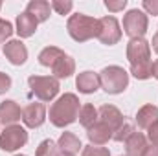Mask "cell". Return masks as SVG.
Segmentation results:
<instances>
[{
	"label": "cell",
	"mask_w": 158,
	"mask_h": 156,
	"mask_svg": "<svg viewBox=\"0 0 158 156\" xmlns=\"http://www.w3.org/2000/svg\"><path fill=\"white\" fill-rule=\"evenodd\" d=\"M99 83L109 94H121L129 84V74L121 66H107L99 74Z\"/></svg>",
	"instance_id": "obj_4"
},
{
	"label": "cell",
	"mask_w": 158,
	"mask_h": 156,
	"mask_svg": "<svg viewBox=\"0 0 158 156\" xmlns=\"http://www.w3.org/2000/svg\"><path fill=\"white\" fill-rule=\"evenodd\" d=\"M81 156H110V153H109V149H105V147L86 145V147H83V154Z\"/></svg>",
	"instance_id": "obj_25"
},
{
	"label": "cell",
	"mask_w": 158,
	"mask_h": 156,
	"mask_svg": "<svg viewBox=\"0 0 158 156\" xmlns=\"http://www.w3.org/2000/svg\"><path fill=\"white\" fill-rule=\"evenodd\" d=\"M127 156H142L143 151L147 149V138L142 132H134L127 142H125Z\"/></svg>",
	"instance_id": "obj_19"
},
{
	"label": "cell",
	"mask_w": 158,
	"mask_h": 156,
	"mask_svg": "<svg viewBox=\"0 0 158 156\" xmlns=\"http://www.w3.org/2000/svg\"><path fill=\"white\" fill-rule=\"evenodd\" d=\"M9 88H11V77L0 72V94H6Z\"/></svg>",
	"instance_id": "obj_29"
},
{
	"label": "cell",
	"mask_w": 158,
	"mask_h": 156,
	"mask_svg": "<svg viewBox=\"0 0 158 156\" xmlns=\"http://www.w3.org/2000/svg\"><path fill=\"white\" fill-rule=\"evenodd\" d=\"M96 37L107 46H112L121 39V30L114 17H103L98 18V33Z\"/></svg>",
	"instance_id": "obj_8"
},
{
	"label": "cell",
	"mask_w": 158,
	"mask_h": 156,
	"mask_svg": "<svg viewBox=\"0 0 158 156\" xmlns=\"http://www.w3.org/2000/svg\"><path fill=\"white\" fill-rule=\"evenodd\" d=\"M96 121H98V110H96L94 105L86 103L85 107H81V110H79V123H81L85 129L92 127Z\"/></svg>",
	"instance_id": "obj_21"
},
{
	"label": "cell",
	"mask_w": 158,
	"mask_h": 156,
	"mask_svg": "<svg viewBox=\"0 0 158 156\" xmlns=\"http://www.w3.org/2000/svg\"><path fill=\"white\" fill-rule=\"evenodd\" d=\"M76 86L79 88V92H83V94H94L101 86L99 76L94 74V72H83L76 79Z\"/></svg>",
	"instance_id": "obj_15"
},
{
	"label": "cell",
	"mask_w": 158,
	"mask_h": 156,
	"mask_svg": "<svg viewBox=\"0 0 158 156\" xmlns=\"http://www.w3.org/2000/svg\"><path fill=\"white\" fill-rule=\"evenodd\" d=\"M147 138H149V142L155 145V147H158V121L155 123V125H151L149 129H147Z\"/></svg>",
	"instance_id": "obj_28"
},
{
	"label": "cell",
	"mask_w": 158,
	"mask_h": 156,
	"mask_svg": "<svg viewBox=\"0 0 158 156\" xmlns=\"http://www.w3.org/2000/svg\"><path fill=\"white\" fill-rule=\"evenodd\" d=\"M55 156H72V154H66V153H59V154H55Z\"/></svg>",
	"instance_id": "obj_34"
},
{
	"label": "cell",
	"mask_w": 158,
	"mask_h": 156,
	"mask_svg": "<svg viewBox=\"0 0 158 156\" xmlns=\"http://www.w3.org/2000/svg\"><path fill=\"white\" fill-rule=\"evenodd\" d=\"M151 44H153V50L158 53V31L155 33V37H153V42H151Z\"/></svg>",
	"instance_id": "obj_33"
},
{
	"label": "cell",
	"mask_w": 158,
	"mask_h": 156,
	"mask_svg": "<svg viewBox=\"0 0 158 156\" xmlns=\"http://www.w3.org/2000/svg\"><path fill=\"white\" fill-rule=\"evenodd\" d=\"M13 35V26L7 20H0V42H6V39H9Z\"/></svg>",
	"instance_id": "obj_26"
},
{
	"label": "cell",
	"mask_w": 158,
	"mask_h": 156,
	"mask_svg": "<svg viewBox=\"0 0 158 156\" xmlns=\"http://www.w3.org/2000/svg\"><path fill=\"white\" fill-rule=\"evenodd\" d=\"M79 110H81V105H79L77 96L76 94H64L52 105L50 121L55 127L64 129V127H68L70 123H74L79 117Z\"/></svg>",
	"instance_id": "obj_2"
},
{
	"label": "cell",
	"mask_w": 158,
	"mask_h": 156,
	"mask_svg": "<svg viewBox=\"0 0 158 156\" xmlns=\"http://www.w3.org/2000/svg\"><path fill=\"white\" fill-rule=\"evenodd\" d=\"M147 15L140 9H131L125 17H123V31L131 37V39H143L145 31H147Z\"/></svg>",
	"instance_id": "obj_6"
},
{
	"label": "cell",
	"mask_w": 158,
	"mask_h": 156,
	"mask_svg": "<svg viewBox=\"0 0 158 156\" xmlns=\"http://www.w3.org/2000/svg\"><path fill=\"white\" fill-rule=\"evenodd\" d=\"M132 134H134V129H132V125H129V123H123L118 130L114 132V136H112V138H114L116 142H127V140H129Z\"/></svg>",
	"instance_id": "obj_23"
},
{
	"label": "cell",
	"mask_w": 158,
	"mask_h": 156,
	"mask_svg": "<svg viewBox=\"0 0 158 156\" xmlns=\"http://www.w3.org/2000/svg\"><path fill=\"white\" fill-rule=\"evenodd\" d=\"M156 121H158V107H155V105H145L136 114V123H138L140 129H149Z\"/></svg>",
	"instance_id": "obj_18"
},
{
	"label": "cell",
	"mask_w": 158,
	"mask_h": 156,
	"mask_svg": "<svg viewBox=\"0 0 158 156\" xmlns=\"http://www.w3.org/2000/svg\"><path fill=\"white\" fill-rule=\"evenodd\" d=\"M68 33L70 37L77 42H85V40L96 37L98 33V18H92L88 15H83V13H76L68 18Z\"/></svg>",
	"instance_id": "obj_3"
},
{
	"label": "cell",
	"mask_w": 158,
	"mask_h": 156,
	"mask_svg": "<svg viewBox=\"0 0 158 156\" xmlns=\"http://www.w3.org/2000/svg\"><path fill=\"white\" fill-rule=\"evenodd\" d=\"M98 117H99V121H103L112 132H116L119 127L125 123V121H123V114L119 112L114 105H103V107L98 110ZM112 136H114V134H112Z\"/></svg>",
	"instance_id": "obj_11"
},
{
	"label": "cell",
	"mask_w": 158,
	"mask_h": 156,
	"mask_svg": "<svg viewBox=\"0 0 158 156\" xmlns=\"http://www.w3.org/2000/svg\"><path fill=\"white\" fill-rule=\"evenodd\" d=\"M55 153H57V145H55V142H52V140H44V142L39 145V149H37L35 156H55Z\"/></svg>",
	"instance_id": "obj_22"
},
{
	"label": "cell",
	"mask_w": 158,
	"mask_h": 156,
	"mask_svg": "<svg viewBox=\"0 0 158 156\" xmlns=\"http://www.w3.org/2000/svg\"><path fill=\"white\" fill-rule=\"evenodd\" d=\"M37 18L35 17H31L28 11H24V13H20L19 17H17V33L22 37V39H26V37H31L33 33H35V30H37Z\"/></svg>",
	"instance_id": "obj_16"
},
{
	"label": "cell",
	"mask_w": 158,
	"mask_h": 156,
	"mask_svg": "<svg viewBox=\"0 0 158 156\" xmlns=\"http://www.w3.org/2000/svg\"><path fill=\"white\" fill-rule=\"evenodd\" d=\"M142 156H158V147H155V145L153 147H147Z\"/></svg>",
	"instance_id": "obj_31"
},
{
	"label": "cell",
	"mask_w": 158,
	"mask_h": 156,
	"mask_svg": "<svg viewBox=\"0 0 158 156\" xmlns=\"http://www.w3.org/2000/svg\"><path fill=\"white\" fill-rule=\"evenodd\" d=\"M127 59L131 63V74L136 79L151 77V46L145 39H131L127 44Z\"/></svg>",
	"instance_id": "obj_1"
},
{
	"label": "cell",
	"mask_w": 158,
	"mask_h": 156,
	"mask_svg": "<svg viewBox=\"0 0 158 156\" xmlns=\"http://www.w3.org/2000/svg\"><path fill=\"white\" fill-rule=\"evenodd\" d=\"M20 117H22V110L15 101L7 99V101L0 103V123L2 125H6V127L15 125Z\"/></svg>",
	"instance_id": "obj_14"
},
{
	"label": "cell",
	"mask_w": 158,
	"mask_h": 156,
	"mask_svg": "<svg viewBox=\"0 0 158 156\" xmlns=\"http://www.w3.org/2000/svg\"><path fill=\"white\" fill-rule=\"evenodd\" d=\"M15 156H24V154H15Z\"/></svg>",
	"instance_id": "obj_35"
},
{
	"label": "cell",
	"mask_w": 158,
	"mask_h": 156,
	"mask_svg": "<svg viewBox=\"0 0 158 156\" xmlns=\"http://www.w3.org/2000/svg\"><path fill=\"white\" fill-rule=\"evenodd\" d=\"M127 6V0H119V2H112V0H107L105 2V7L109 11H123Z\"/></svg>",
	"instance_id": "obj_27"
},
{
	"label": "cell",
	"mask_w": 158,
	"mask_h": 156,
	"mask_svg": "<svg viewBox=\"0 0 158 156\" xmlns=\"http://www.w3.org/2000/svg\"><path fill=\"white\" fill-rule=\"evenodd\" d=\"M50 6H52V9H55L59 15H68V13L72 11V7H74V4H72L70 0H53Z\"/></svg>",
	"instance_id": "obj_24"
},
{
	"label": "cell",
	"mask_w": 158,
	"mask_h": 156,
	"mask_svg": "<svg viewBox=\"0 0 158 156\" xmlns=\"http://www.w3.org/2000/svg\"><path fill=\"white\" fill-rule=\"evenodd\" d=\"M46 119V109L42 103H30L24 110H22V121L26 127L30 129H37L44 123Z\"/></svg>",
	"instance_id": "obj_10"
},
{
	"label": "cell",
	"mask_w": 158,
	"mask_h": 156,
	"mask_svg": "<svg viewBox=\"0 0 158 156\" xmlns=\"http://www.w3.org/2000/svg\"><path fill=\"white\" fill-rule=\"evenodd\" d=\"M50 68H52L55 79H64V77H70V76L76 72V63H74V59H72L70 55L63 53V55H59V57L53 61V64H52Z\"/></svg>",
	"instance_id": "obj_13"
},
{
	"label": "cell",
	"mask_w": 158,
	"mask_h": 156,
	"mask_svg": "<svg viewBox=\"0 0 158 156\" xmlns=\"http://www.w3.org/2000/svg\"><path fill=\"white\" fill-rule=\"evenodd\" d=\"M4 55H6V59H7L11 64L20 66V64H24L26 59H28V48H26L24 42H20V40H9V42L4 44Z\"/></svg>",
	"instance_id": "obj_9"
},
{
	"label": "cell",
	"mask_w": 158,
	"mask_h": 156,
	"mask_svg": "<svg viewBox=\"0 0 158 156\" xmlns=\"http://www.w3.org/2000/svg\"><path fill=\"white\" fill-rule=\"evenodd\" d=\"M143 9L149 11L151 15H158V0H145L143 2Z\"/></svg>",
	"instance_id": "obj_30"
},
{
	"label": "cell",
	"mask_w": 158,
	"mask_h": 156,
	"mask_svg": "<svg viewBox=\"0 0 158 156\" xmlns=\"http://www.w3.org/2000/svg\"><path fill=\"white\" fill-rule=\"evenodd\" d=\"M151 76L155 79H158V59L153 63V68H151Z\"/></svg>",
	"instance_id": "obj_32"
},
{
	"label": "cell",
	"mask_w": 158,
	"mask_h": 156,
	"mask_svg": "<svg viewBox=\"0 0 158 156\" xmlns=\"http://www.w3.org/2000/svg\"><path fill=\"white\" fill-rule=\"evenodd\" d=\"M26 143H28V132L20 125H9L0 134V149L2 151L13 153L20 147H24Z\"/></svg>",
	"instance_id": "obj_7"
},
{
	"label": "cell",
	"mask_w": 158,
	"mask_h": 156,
	"mask_svg": "<svg viewBox=\"0 0 158 156\" xmlns=\"http://www.w3.org/2000/svg\"><path fill=\"white\" fill-rule=\"evenodd\" d=\"M28 84L31 94L39 97L40 101H52L59 94V81L55 77H42V76H30Z\"/></svg>",
	"instance_id": "obj_5"
},
{
	"label": "cell",
	"mask_w": 158,
	"mask_h": 156,
	"mask_svg": "<svg viewBox=\"0 0 158 156\" xmlns=\"http://www.w3.org/2000/svg\"><path fill=\"white\" fill-rule=\"evenodd\" d=\"M0 7H2V4H0Z\"/></svg>",
	"instance_id": "obj_36"
},
{
	"label": "cell",
	"mask_w": 158,
	"mask_h": 156,
	"mask_svg": "<svg viewBox=\"0 0 158 156\" xmlns=\"http://www.w3.org/2000/svg\"><path fill=\"white\" fill-rule=\"evenodd\" d=\"M86 130H88L86 136H88V140H90L92 145H105V143L112 138V134H114V132H112L103 121H99V119H98L92 127H88Z\"/></svg>",
	"instance_id": "obj_12"
},
{
	"label": "cell",
	"mask_w": 158,
	"mask_h": 156,
	"mask_svg": "<svg viewBox=\"0 0 158 156\" xmlns=\"http://www.w3.org/2000/svg\"><path fill=\"white\" fill-rule=\"evenodd\" d=\"M50 4L48 2H44V0H31L30 4H28V7H26V11L31 15V17H35L37 18V22H44V20H48V17H50Z\"/></svg>",
	"instance_id": "obj_20"
},
{
	"label": "cell",
	"mask_w": 158,
	"mask_h": 156,
	"mask_svg": "<svg viewBox=\"0 0 158 156\" xmlns=\"http://www.w3.org/2000/svg\"><path fill=\"white\" fill-rule=\"evenodd\" d=\"M57 147L61 149V153H66V154H72V156H76L83 149L79 138L72 132H63L59 142H57Z\"/></svg>",
	"instance_id": "obj_17"
}]
</instances>
